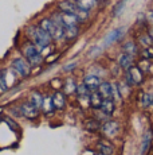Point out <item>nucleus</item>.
<instances>
[{"instance_id": "393cba45", "label": "nucleus", "mask_w": 153, "mask_h": 155, "mask_svg": "<svg viewBox=\"0 0 153 155\" xmlns=\"http://www.w3.org/2000/svg\"><path fill=\"white\" fill-rule=\"evenodd\" d=\"M125 5H126V0H120V2L117 3V4L114 5V8H113V16L114 18H118L120 15L123 12Z\"/></svg>"}, {"instance_id": "0eeeda50", "label": "nucleus", "mask_w": 153, "mask_h": 155, "mask_svg": "<svg viewBox=\"0 0 153 155\" xmlns=\"http://www.w3.org/2000/svg\"><path fill=\"white\" fill-rule=\"evenodd\" d=\"M20 113L27 119H36L39 116V108H36L34 104L28 101V103H23L20 105Z\"/></svg>"}, {"instance_id": "f03ea898", "label": "nucleus", "mask_w": 153, "mask_h": 155, "mask_svg": "<svg viewBox=\"0 0 153 155\" xmlns=\"http://www.w3.org/2000/svg\"><path fill=\"white\" fill-rule=\"evenodd\" d=\"M40 28H43L50 37L52 38V41H63L64 39V32H63V27L61 25H58L57 22L51 19V18H43L39 22Z\"/></svg>"}, {"instance_id": "4468645a", "label": "nucleus", "mask_w": 153, "mask_h": 155, "mask_svg": "<svg viewBox=\"0 0 153 155\" xmlns=\"http://www.w3.org/2000/svg\"><path fill=\"white\" fill-rule=\"evenodd\" d=\"M123 35V28H116L113 30V31H110L108 34V37L105 38V45L109 46V45L117 42V41H120V38H121Z\"/></svg>"}, {"instance_id": "412c9836", "label": "nucleus", "mask_w": 153, "mask_h": 155, "mask_svg": "<svg viewBox=\"0 0 153 155\" xmlns=\"http://www.w3.org/2000/svg\"><path fill=\"white\" fill-rule=\"evenodd\" d=\"M98 151L102 155H113L114 148H113V146H111L109 142L101 140V142L98 143Z\"/></svg>"}, {"instance_id": "4be33fe9", "label": "nucleus", "mask_w": 153, "mask_h": 155, "mask_svg": "<svg viewBox=\"0 0 153 155\" xmlns=\"http://www.w3.org/2000/svg\"><path fill=\"white\" fill-rule=\"evenodd\" d=\"M43 96L39 93V92H32L31 93V96H30V103L31 104H34L36 108H42V105H43Z\"/></svg>"}, {"instance_id": "7c9ffc66", "label": "nucleus", "mask_w": 153, "mask_h": 155, "mask_svg": "<svg viewBox=\"0 0 153 155\" xmlns=\"http://www.w3.org/2000/svg\"><path fill=\"white\" fill-rule=\"evenodd\" d=\"M101 124H99V120H89L86 123V128L87 130H92V131H95V130H99Z\"/></svg>"}, {"instance_id": "a211bd4d", "label": "nucleus", "mask_w": 153, "mask_h": 155, "mask_svg": "<svg viewBox=\"0 0 153 155\" xmlns=\"http://www.w3.org/2000/svg\"><path fill=\"white\" fill-rule=\"evenodd\" d=\"M89 100H90V105H92L93 108L98 109V108H101V104H102V101H104V97L99 94V92L94 91V92H92V94H90Z\"/></svg>"}, {"instance_id": "6ab92c4d", "label": "nucleus", "mask_w": 153, "mask_h": 155, "mask_svg": "<svg viewBox=\"0 0 153 155\" xmlns=\"http://www.w3.org/2000/svg\"><path fill=\"white\" fill-rule=\"evenodd\" d=\"M98 92L104 99H111V84H109V82H101L98 86Z\"/></svg>"}, {"instance_id": "dca6fc26", "label": "nucleus", "mask_w": 153, "mask_h": 155, "mask_svg": "<svg viewBox=\"0 0 153 155\" xmlns=\"http://www.w3.org/2000/svg\"><path fill=\"white\" fill-rule=\"evenodd\" d=\"M63 32H64V39L71 41V39H74V38L78 37L79 27L78 26H66V27L63 28Z\"/></svg>"}, {"instance_id": "aec40b11", "label": "nucleus", "mask_w": 153, "mask_h": 155, "mask_svg": "<svg viewBox=\"0 0 153 155\" xmlns=\"http://www.w3.org/2000/svg\"><path fill=\"white\" fill-rule=\"evenodd\" d=\"M101 109L104 113H106L108 116H110L111 113H113L114 111V101L111 100V99H104V101H102V104H101Z\"/></svg>"}, {"instance_id": "ddd939ff", "label": "nucleus", "mask_w": 153, "mask_h": 155, "mask_svg": "<svg viewBox=\"0 0 153 155\" xmlns=\"http://www.w3.org/2000/svg\"><path fill=\"white\" fill-rule=\"evenodd\" d=\"M51 101H52V107L54 109H63L66 105V100H64V94L61 92H55L51 96Z\"/></svg>"}, {"instance_id": "c756f323", "label": "nucleus", "mask_w": 153, "mask_h": 155, "mask_svg": "<svg viewBox=\"0 0 153 155\" xmlns=\"http://www.w3.org/2000/svg\"><path fill=\"white\" fill-rule=\"evenodd\" d=\"M64 88H66L67 93H73V92H75V89H76V84H74V80L73 78H69V80H66Z\"/></svg>"}, {"instance_id": "f257e3e1", "label": "nucleus", "mask_w": 153, "mask_h": 155, "mask_svg": "<svg viewBox=\"0 0 153 155\" xmlns=\"http://www.w3.org/2000/svg\"><path fill=\"white\" fill-rule=\"evenodd\" d=\"M26 32H27L28 39L40 50V53H42V50L47 49L52 42V38L47 34L45 30L40 28L39 26H36V25L28 26L27 30H26Z\"/></svg>"}, {"instance_id": "bb28decb", "label": "nucleus", "mask_w": 153, "mask_h": 155, "mask_svg": "<svg viewBox=\"0 0 153 155\" xmlns=\"http://www.w3.org/2000/svg\"><path fill=\"white\" fill-rule=\"evenodd\" d=\"M8 89V82H7V70L0 71V91L5 92Z\"/></svg>"}, {"instance_id": "2eb2a0df", "label": "nucleus", "mask_w": 153, "mask_h": 155, "mask_svg": "<svg viewBox=\"0 0 153 155\" xmlns=\"http://www.w3.org/2000/svg\"><path fill=\"white\" fill-rule=\"evenodd\" d=\"M71 2L86 11H92L98 5V0H71Z\"/></svg>"}, {"instance_id": "f8f14e48", "label": "nucleus", "mask_w": 153, "mask_h": 155, "mask_svg": "<svg viewBox=\"0 0 153 155\" xmlns=\"http://www.w3.org/2000/svg\"><path fill=\"white\" fill-rule=\"evenodd\" d=\"M118 65L123 70H128L129 68L134 65V57L130 54H126V53H122V54L118 57Z\"/></svg>"}, {"instance_id": "5701e85b", "label": "nucleus", "mask_w": 153, "mask_h": 155, "mask_svg": "<svg viewBox=\"0 0 153 155\" xmlns=\"http://www.w3.org/2000/svg\"><path fill=\"white\" fill-rule=\"evenodd\" d=\"M89 89L86 88V85L82 82V84H79V85H76V89H75V93H76V96L79 97V99H89L90 97V93H89Z\"/></svg>"}, {"instance_id": "39448f33", "label": "nucleus", "mask_w": 153, "mask_h": 155, "mask_svg": "<svg viewBox=\"0 0 153 155\" xmlns=\"http://www.w3.org/2000/svg\"><path fill=\"white\" fill-rule=\"evenodd\" d=\"M125 77L128 85H140L144 81V70L140 66L133 65V66H130L126 70Z\"/></svg>"}, {"instance_id": "b1692460", "label": "nucleus", "mask_w": 153, "mask_h": 155, "mask_svg": "<svg viewBox=\"0 0 153 155\" xmlns=\"http://www.w3.org/2000/svg\"><path fill=\"white\" fill-rule=\"evenodd\" d=\"M141 105L144 108L153 107V93H144L142 97H141Z\"/></svg>"}, {"instance_id": "1a4fd4ad", "label": "nucleus", "mask_w": 153, "mask_h": 155, "mask_svg": "<svg viewBox=\"0 0 153 155\" xmlns=\"http://www.w3.org/2000/svg\"><path fill=\"white\" fill-rule=\"evenodd\" d=\"M118 123L117 121H113V120H106L102 126V132L105 134L106 136L111 138V136H116L117 132H118Z\"/></svg>"}, {"instance_id": "2f4dec72", "label": "nucleus", "mask_w": 153, "mask_h": 155, "mask_svg": "<svg viewBox=\"0 0 153 155\" xmlns=\"http://www.w3.org/2000/svg\"><path fill=\"white\" fill-rule=\"evenodd\" d=\"M75 66H76V62H73V64H69L67 66H64V70H66V71H70L71 69H74Z\"/></svg>"}, {"instance_id": "c85d7f7f", "label": "nucleus", "mask_w": 153, "mask_h": 155, "mask_svg": "<svg viewBox=\"0 0 153 155\" xmlns=\"http://www.w3.org/2000/svg\"><path fill=\"white\" fill-rule=\"evenodd\" d=\"M42 108H43V111L45 112H51V111H54V107H52V101H51V97H47V99L43 100V105H42Z\"/></svg>"}, {"instance_id": "cd10ccee", "label": "nucleus", "mask_w": 153, "mask_h": 155, "mask_svg": "<svg viewBox=\"0 0 153 155\" xmlns=\"http://www.w3.org/2000/svg\"><path fill=\"white\" fill-rule=\"evenodd\" d=\"M111 100H121V91H120V85L117 84H111Z\"/></svg>"}, {"instance_id": "473e14b6", "label": "nucleus", "mask_w": 153, "mask_h": 155, "mask_svg": "<svg viewBox=\"0 0 153 155\" xmlns=\"http://www.w3.org/2000/svg\"><path fill=\"white\" fill-rule=\"evenodd\" d=\"M146 20H149V22L153 23V12H151V14L148 15V19H146Z\"/></svg>"}, {"instance_id": "7ed1b4c3", "label": "nucleus", "mask_w": 153, "mask_h": 155, "mask_svg": "<svg viewBox=\"0 0 153 155\" xmlns=\"http://www.w3.org/2000/svg\"><path fill=\"white\" fill-rule=\"evenodd\" d=\"M58 8H59L61 12H69V14L75 15V16L81 20V23L86 22L90 16V14H89L90 11H86V10H83V8L78 7L71 0H61V2L58 3Z\"/></svg>"}, {"instance_id": "6e6552de", "label": "nucleus", "mask_w": 153, "mask_h": 155, "mask_svg": "<svg viewBox=\"0 0 153 155\" xmlns=\"http://www.w3.org/2000/svg\"><path fill=\"white\" fill-rule=\"evenodd\" d=\"M101 82H102L101 78H99L98 76H95V74H87V76H85V78H83V84L86 85V88L89 89L90 92L97 91Z\"/></svg>"}, {"instance_id": "423d86ee", "label": "nucleus", "mask_w": 153, "mask_h": 155, "mask_svg": "<svg viewBox=\"0 0 153 155\" xmlns=\"http://www.w3.org/2000/svg\"><path fill=\"white\" fill-rule=\"evenodd\" d=\"M12 68L19 76H22L23 78L28 77L31 74V65L26 58H16L12 61Z\"/></svg>"}, {"instance_id": "9b49d317", "label": "nucleus", "mask_w": 153, "mask_h": 155, "mask_svg": "<svg viewBox=\"0 0 153 155\" xmlns=\"http://www.w3.org/2000/svg\"><path fill=\"white\" fill-rule=\"evenodd\" d=\"M152 140H153V131L148 130L142 136V140H141V155H145L149 151L152 146Z\"/></svg>"}, {"instance_id": "9d476101", "label": "nucleus", "mask_w": 153, "mask_h": 155, "mask_svg": "<svg viewBox=\"0 0 153 155\" xmlns=\"http://www.w3.org/2000/svg\"><path fill=\"white\" fill-rule=\"evenodd\" d=\"M59 16H61V20H62V25H63V28L66 26H79L81 20L73 14H69V12H61L59 11Z\"/></svg>"}, {"instance_id": "f3484780", "label": "nucleus", "mask_w": 153, "mask_h": 155, "mask_svg": "<svg viewBox=\"0 0 153 155\" xmlns=\"http://www.w3.org/2000/svg\"><path fill=\"white\" fill-rule=\"evenodd\" d=\"M122 53H126V54H130L134 57L138 54V47L133 41H128V42L122 45Z\"/></svg>"}, {"instance_id": "20e7f679", "label": "nucleus", "mask_w": 153, "mask_h": 155, "mask_svg": "<svg viewBox=\"0 0 153 155\" xmlns=\"http://www.w3.org/2000/svg\"><path fill=\"white\" fill-rule=\"evenodd\" d=\"M22 53L24 55V58L30 62L31 66H39V65L43 64V54L31 41H28V42L23 45Z\"/></svg>"}, {"instance_id": "a878e982", "label": "nucleus", "mask_w": 153, "mask_h": 155, "mask_svg": "<svg viewBox=\"0 0 153 155\" xmlns=\"http://www.w3.org/2000/svg\"><path fill=\"white\" fill-rule=\"evenodd\" d=\"M140 45L144 47V49H146V47H149V46H153V39H152L151 35H149V32L140 37Z\"/></svg>"}]
</instances>
